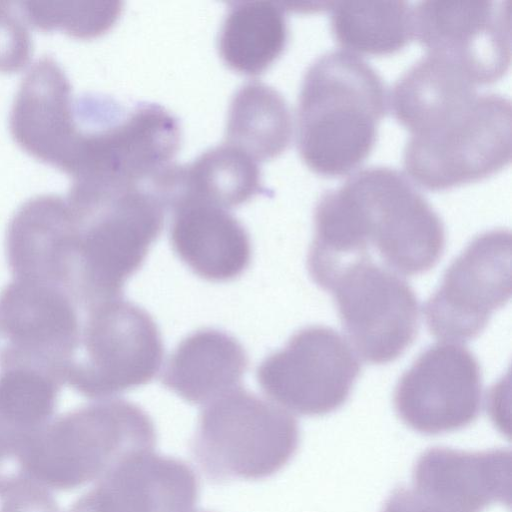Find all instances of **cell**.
<instances>
[{"instance_id": "cell-1", "label": "cell", "mask_w": 512, "mask_h": 512, "mask_svg": "<svg viewBox=\"0 0 512 512\" xmlns=\"http://www.w3.org/2000/svg\"><path fill=\"white\" fill-rule=\"evenodd\" d=\"M444 246L441 219L406 175L373 166L318 200L307 266L331 273L371 259L369 250L374 248L389 270L417 275L435 266Z\"/></svg>"}, {"instance_id": "cell-2", "label": "cell", "mask_w": 512, "mask_h": 512, "mask_svg": "<svg viewBox=\"0 0 512 512\" xmlns=\"http://www.w3.org/2000/svg\"><path fill=\"white\" fill-rule=\"evenodd\" d=\"M75 224L67 291L79 309L121 297L164 225L166 208L149 181L72 182Z\"/></svg>"}, {"instance_id": "cell-3", "label": "cell", "mask_w": 512, "mask_h": 512, "mask_svg": "<svg viewBox=\"0 0 512 512\" xmlns=\"http://www.w3.org/2000/svg\"><path fill=\"white\" fill-rule=\"evenodd\" d=\"M388 95L382 78L357 54L328 51L308 67L297 107V147L315 173L343 176L372 151Z\"/></svg>"}, {"instance_id": "cell-4", "label": "cell", "mask_w": 512, "mask_h": 512, "mask_svg": "<svg viewBox=\"0 0 512 512\" xmlns=\"http://www.w3.org/2000/svg\"><path fill=\"white\" fill-rule=\"evenodd\" d=\"M74 118L62 169L72 182H147L180 147L177 118L155 103L127 108L109 96L84 93L74 98Z\"/></svg>"}, {"instance_id": "cell-5", "label": "cell", "mask_w": 512, "mask_h": 512, "mask_svg": "<svg viewBox=\"0 0 512 512\" xmlns=\"http://www.w3.org/2000/svg\"><path fill=\"white\" fill-rule=\"evenodd\" d=\"M154 423L138 405L103 400L54 419L31 446L25 462L27 484L67 491L100 479L124 458L153 451Z\"/></svg>"}, {"instance_id": "cell-6", "label": "cell", "mask_w": 512, "mask_h": 512, "mask_svg": "<svg viewBox=\"0 0 512 512\" xmlns=\"http://www.w3.org/2000/svg\"><path fill=\"white\" fill-rule=\"evenodd\" d=\"M297 420L242 387L205 404L191 442L195 462L215 483L258 480L281 470L299 445Z\"/></svg>"}, {"instance_id": "cell-7", "label": "cell", "mask_w": 512, "mask_h": 512, "mask_svg": "<svg viewBox=\"0 0 512 512\" xmlns=\"http://www.w3.org/2000/svg\"><path fill=\"white\" fill-rule=\"evenodd\" d=\"M511 102L477 94L432 128L410 135L403 162L421 187L445 190L487 178L511 160Z\"/></svg>"}, {"instance_id": "cell-8", "label": "cell", "mask_w": 512, "mask_h": 512, "mask_svg": "<svg viewBox=\"0 0 512 512\" xmlns=\"http://www.w3.org/2000/svg\"><path fill=\"white\" fill-rule=\"evenodd\" d=\"M84 311L78 348L65 382L91 399L149 383L164 355L161 333L151 315L122 296Z\"/></svg>"}, {"instance_id": "cell-9", "label": "cell", "mask_w": 512, "mask_h": 512, "mask_svg": "<svg viewBox=\"0 0 512 512\" xmlns=\"http://www.w3.org/2000/svg\"><path fill=\"white\" fill-rule=\"evenodd\" d=\"M325 290L333 294L343 329L366 362L394 361L415 339L417 298L408 283L388 268L370 259L349 263Z\"/></svg>"}, {"instance_id": "cell-10", "label": "cell", "mask_w": 512, "mask_h": 512, "mask_svg": "<svg viewBox=\"0 0 512 512\" xmlns=\"http://www.w3.org/2000/svg\"><path fill=\"white\" fill-rule=\"evenodd\" d=\"M351 346L335 330L308 326L257 367L262 391L281 406L304 416H321L340 408L359 375Z\"/></svg>"}, {"instance_id": "cell-11", "label": "cell", "mask_w": 512, "mask_h": 512, "mask_svg": "<svg viewBox=\"0 0 512 512\" xmlns=\"http://www.w3.org/2000/svg\"><path fill=\"white\" fill-rule=\"evenodd\" d=\"M510 296L511 234L505 229L485 232L453 261L426 302L427 326L439 339H473Z\"/></svg>"}, {"instance_id": "cell-12", "label": "cell", "mask_w": 512, "mask_h": 512, "mask_svg": "<svg viewBox=\"0 0 512 512\" xmlns=\"http://www.w3.org/2000/svg\"><path fill=\"white\" fill-rule=\"evenodd\" d=\"M510 0L421 1L413 7L414 37L473 84L500 79L511 59Z\"/></svg>"}, {"instance_id": "cell-13", "label": "cell", "mask_w": 512, "mask_h": 512, "mask_svg": "<svg viewBox=\"0 0 512 512\" xmlns=\"http://www.w3.org/2000/svg\"><path fill=\"white\" fill-rule=\"evenodd\" d=\"M78 309L58 286L13 278L0 292V363L33 366L65 382L79 344Z\"/></svg>"}, {"instance_id": "cell-14", "label": "cell", "mask_w": 512, "mask_h": 512, "mask_svg": "<svg viewBox=\"0 0 512 512\" xmlns=\"http://www.w3.org/2000/svg\"><path fill=\"white\" fill-rule=\"evenodd\" d=\"M478 361L464 346L438 343L422 352L400 378L394 392L399 418L426 435L460 430L481 408Z\"/></svg>"}, {"instance_id": "cell-15", "label": "cell", "mask_w": 512, "mask_h": 512, "mask_svg": "<svg viewBox=\"0 0 512 512\" xmlns=\"http://www.w3.org/2000/svg\"><path fill=\"white\" fill-rule=\"evenodd\" d=\"M198 495L186 462L143 451L112 467L68 512H191Z\"/></svg>"}, {"instance_id": "cell-16", "label": "cell", "mask_w": 512, "mask_h": 512, "mask_svg": "<svg viewBox=\"0 0 512 512\" xmlns=\"http://www.w3.org/2000/svg\"><path fill=\"white\" fill-rule=\"evenodd\" d=\"M413 483L418 493L448 512H482L494 503L509 505L511 452L431 447L417 459Z\"/></svg>"}, {"instance_id": "cell-17", "label": "cell", "mask_w": 512, "mask_h": 512, "mask_svg": "<svg viewBox=\"0 0 512 512\" xmlns=\"http://www.w3.org/2000/svg\"><path fill=\"white\" fill-rule=\"evenodd\" d=\"M9 125L23 149L63 169L75 133L74 98L69 78L51 55L39 57L23 77Z\"/></svg>"}, {"instance_id": "cell-18", "label": "cell", "mask_w": 512, "mask_h": 512, "mask_svg": "<svg viewBox=\"0 0 512 512\" xmlns=\"http://www.w3.org/2000/svg\"><path fill=\"white\" fill-rule=\"evenodd\" d=\"M75 233L66 198L41 194L27 199L6 231V258L13 278L52 284L67 292Z\"/></svg>"}, {"instance_id": "cell-19", "label": "cell", "mask_w": 512, "mask_h": 512, "mask_svg": "<svg viewBox=\"0 0 512 512\" xmlns=\"http://www.w3.org/2000/svg\"><path fill=\"white\" fill-rule=\"evenodd\" d=\"M63 384L32 366L0 364V498L24 485L25 458L54 420Z\"/></svg>"}, {"instance_id": "cell-20", "label": "cell", "mask_w": 512, "mask_h": 512, "mask_svg": "<svg viewBox=\"0 0 512 512\" xmlns=\"http://www.w3.org/2000/svg\"><path fill=\"white\" fill-rule=\"evenodd\" d=\"M172 211V249L194 274L207 281L226 282L248 268L252 257L249 234L226 209L186 202Z\"/></svg>"}, {"instance_id": "cell-21", "label": "cell", "mask_w": 512, "mask_h": 512, "mask_svg": "<svg viewBox=\"0 0 512 512\" xmlns=\"http://www.w3.org/2000/svg\"><path fill=\"white\" fill-rule=\"evenodd\" d=\"M166 209L201 202L224 209L237 207L262 192L258 163L243 150L224 143L185 165H168L151 180Z\"/></svg>"}, {"instance_id": "cell-22", "label": "cell", "mask_w": 512, "mask_h": 512, "mask_svg": "<svg viewBox=\"0 0 512 512\" xmlns=\"http://www.w3.org/2000/svg\"><path fill=\"white\" fill-rule=\"evenodd\" d=\"M248 355L232 335L202 328L187 335L170 355L162 384L192 404L210 401L241 387Z\"/></svg>"}, {"instance_id": "cell-23", "label": "cell", "mask_w": 512, "mask_h": 512, "mask_svg": "<svg viewBox=\"0 0 512 512\" xmlns=\"http://www.w3.org/2000/svg\"><path fill=\"white\" fill-rule=\"evenodd\" d=\"M477 94L475 84L457 68L427 54L400 76L388 100L395 118L413 135L430 129Z\"/></svg>"}, {"instance_id": "cell-24", "label": "cell", "mask_w": 512, "mask_h": 512, "mask_svg": "<svg viewBox=\"0 0 512 512\" xmlns=\"http://www.w3.org/2000/svg\"><path fill=\"white\" fill-rule=\"evenodd\" d=\"M288 40L284 8L268 0L230 4L222 23L219 54L232 70L245 75L265 71L283 52Z\"/></svg>"}, {"instance_id": "cell-25", "label": "cell", "mask_w": 512, "mask_h": 512, "mask_svg": "<svg viewBox=\"0 0 512 512\" xmlns=\"http://www.w3.org/2000/svg\"><path fill=\"white\" fill-rule=\"evenodd\" d=\"M292 136V118L283 96L258 81L242 85L234 94L227 118L226 143L258 161L280 155Z\"/></svg>"}, {"instance_id": "cell-26", "label": "cell", "mask_w": 512, "mask_h": 512, "mask_svg": "<svg viewBox=\"0 0 512 512\" xmlns=\"http://www.w3.org/2000/svg\"><path fill=\"white\" fill-rule=\"evenodd\" d=\"M329 8L332 33L351 53L392 54L414 37L413 7L407 1H342Z\"/></svg>"}, {"instance_id": "cell-27", "label": "cell", "mask_w": 512, "mask_h": 512, "mask_svg": "<svg viewBox=\"0 0 512 512\" xmlns=\"http://www.w3.org/2000/svg\"><path fill=\"white\" fill-rule=\"evenodd\" d=\"M19 10L26 22L41 30L62 29L80 38L109 30L122 11V2L98 0L22 1Z\"/></svg>"}, {"instance_id": "cell-28", "label": "cell", "mask_w": 512, "mask_h": 512, "mask_svg": "<svg viewBox=\"0 0 512 512\" xmlns=\"http://www.w3.org/2000/svg\"><path fill=\"white\" fill-rule=\"evenodd\" d=\"M18 5V3H17ZM32 42L26 21L16 3L0 1V71L23 68L30 59Z\"/></svg>"}, {"instance_id": "cell-29", "label": "cell", "mask_w": 512, "mask_h": 512, "mask_svg": "<svg viewBox=\"0 0 512 512\" xmlns=\"http://www.w3.org/2000/svg\"><path fill=\"white\" fill-rule=\"evenodd\" d=\"M0 512H61L50 491L27 485L3 498Z\"/></svg>"}, {"instance_id": "cell-30", "label": "cell", "mask_w": 512, "mask_h": 512, "mask_svg": "<svg viewBox=\"0 0 512 512\" xmlns=\"http://www.w3.org/2000/svg\"><path fill=\"white\" fill-rule=\"evenodd\" d=\"M381 512H448L426 499L415 489L395 488L386 500Z\"/></svg>"}, {"instance_id": "cell-31", "label": "cell", "mask_w": 512, "mask_h": 512, "mask_svg": "<svg viewBox=\"0 0 512 512\" xmlns=\"http://www.w3.org/2000/svg\"><path fill=\"white\" fill-rule=\"evenodd\" d=\"M198 512H208V511H198Z\"/></svg>"}]
</instances>
